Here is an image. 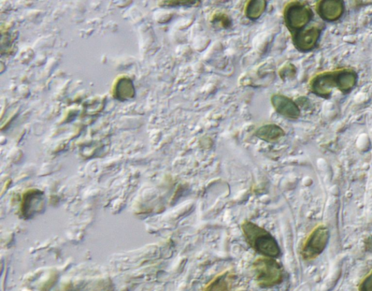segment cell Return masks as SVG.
I'll use <instances>...</instances> for the list:
<instances>
[{"label":"cell","instance_id":"6da1fadb","mask_svg":"<svg viewBox=\"0 0 372 291\" xmlns=\"http://www.w3.org/2000/svg\"><path fill=\"white\" fill-rule=\"evenodd\" d=\"M241 230L247 243L256 252L269 258L281 255L278 242L266 229L247 221L242 223Z\"/></svg>","mask_w":372,"mask_h":291},{"label":"cell","instance_id":"7a4b0ae2","mask_svg":"<svg viewBox=\"0 0 372 291\" xmlns=\"http://www.w3.org/2000/svg\"><path fill=\"white\" fill-rule=\"evenodd\" d=\"M255 281L260 287L270 288L282 283L284 278L281 265L273 258L261 257L253 263Z\"/></svg>","mask_w":372,"mask_h":291},{"label":"cell","instance_id":"3957f363","mask_svg":"<svg viewBox=\"0 0 372 291\" xmlns=\"http://www.w3.org/2000/svg\"><path fill=\"white\" fill-rule=\"evenodd\" d=\"M314 12L306 3L295 1L286 6L283 20L291 35L304 30L313 21Z\"/></svg>","mask_w":372,"mask_h":291},{"label":"cell","instance_id":"277c9868","mask_svg":"<svg viewBox=\"0 0 372 291\" xmlns=\"http://www.w3.org/2000/svg\"><path fill=\"white\" fill-rule=\"evenodd\" d=\"M330 238V230L326 225H320L313 229L303 245V259L312 261L319 257L326 248Z\"/></svg>","mask_w":372,"mask_h":291},{"label":"cell","instance_id":"5b68a950","mask_svg":"<svg viewBox=\"0 0 372 291\" xmlns=\"http://www.w3.org/2000/svg\"><path fill=\"white\" fill-rule=\"evenodd\" d=\"M324 24H311L292 35L295 48L300 52L308 53L316 49L324 30Z\"/></svg>","mask_w":372,"mask_h":291},{"label":"cell","instance_id":"8992f818","mask_svg":"<svg viewBox=\"0 0 372 291\" xmlns=\"http://www.w3.org/2000/svg\"><path fill=\"white\" fill-rule=\"evenodd\" d=\"M337 90L336 69L324 71L313 77L310 81V90L313 94L328 99Z\"/></svg>","mask_w":372,"mask_h":291},{"label":"cell","instance_id":"52a82bcc","mask_svg":"<svg viewBox=\"0 0 372 291\" xmlns=\"http://www.w3.org/2000/svg\"><path fill=\"white\" fill-rule=\"evenodd\" d=\"M316 12L326 23L340 21L346 12V5L342 0H321L316 5Z\"/></svg>","mask_w":372,"mask_h":291},{"label":"cell","instance_id":"ba28073f","mask_svg":"<svg viewBox=\"0 0 372 291\" xmlns=\"http://www.w3.org/2000/svg\"><path fill=\"white\" fill-rule=\"evenodd\" d=\"M271 103L277 112L285 119L295 121L301 115V110L295 101L284 95L275 94L272 96Z\"/></svg>","mask_w":372,"mask_h":291},{"label":"cell","instance_id":"9c48e42d","mask_svg":"<svg viewBox=\"0 0 372 291\" xmlns=\"http://www.w3.org/2000/svg\"><path fill=\"white\" fill-rule=\"evenodd\" d=\"M337 90L342 94H349L359 82V74L353 68H341L336 69Z\"/></svg>","mask_w":372,"mask_h":291},{"label":"cell","instance_id":"30bf717a","mask_svg":"<svg viewBox=\"0 0 372 291\" xmlns=\"http://www.w3.org/2000/svg\"><path fill=\"white\" fill-rule=\"evenodd\" d=\"M285 132L282 128L276 124H268L261 127L255 132V137L269 143L279 141L285 136Z\"/></svg>","mask_w":372,"mask_h":291},{"label":"cell","instance_id":"8fae6325","mask_svg":"<svg viewBox=\"0 0 372 291\" xmlns=\"http://www.w3.org/2000/svg\"><path fill=\"white\" fill-rule=\"evenodd\" d=\"M232 280L231 273L225 272L214 278L204 291H231Z\"/></svg>","mask_w":372,"mask_h":291},{"label":"cell","instance_id":"7c38bea8","mask_svg":"<svg viewBox=\"0 0 372 291\" xmlns=\"http://www.w3.org/2000/svg\"><path fill=\"white\" fill-rule=\"evenodd\" d=\"M267 1L264 0H253L249 1L245 8V16L250 21L259 20L265 12Z\"/></svg>","mask_w":372,"mask_h":291},{"label":"cell","instance_id":"4fadbf2b","mask_svg":"<svg viewBox=\"0 0 372 291\" xmlns=\"http://www.w3.org/2000/svg\"><path fill=\"white\" fill-rule=\"evenodd\" d=\"M135 97V87L131 80L123 79L117 86L116 98L120 101L129 100Z\"/></svg>","mask_w":372,"mask_h":291},{"label":"cell","instance_id":"5bb4252c","mask_svg":"<svg viewBox=\"0 0 372 291\" xmlns=\"http://www.w3.org/2000/svg\"><path fill=\"white\" fill-rule=\"evenodd\" d=\"M201 3L198 0H178V1H162L161 6L163 7H192L197 6Z\"/></svg>","mask_w":372,"mask_h":291},{"label":"cell","instance_id":"9a60e30c","mask_svg":"<svg viewBox=\"0 0 372 291\" xmlns=\"http://www.w3.org/2000/svg\"><path fill=\"white\" fill-rule=\"evenodd\" d=\"M212 23L214 26L223 28H227L232 25L230 19L223 13L216 14L213 18Z\"/></svg>","mask_w":372,"mask_h":291},{"label":"cell","instance_id":"2e32d148","mask_svg":"<svg viewBox=\"0 0 372 291\" xmlns=\"http://www.w3.org/2000/svg\"><path fill=\"white\" fill-rule=\"evenodd\" d=\"M297 69L292 64L285 66L279 72V75L283 80L290 79L295 77Z\"/></svg>","mask_w":372,"mask_h":291},{"label":"cell","instance_id":"e0dca14e","mask_svg":"<svg viewBox=\"0 0 372 291\" xmlns=\"http://www.w3.org/2000/svg\"><path fill=\"white\" fill-rule=\"evenodd\" d=\"M360 291H372V271L362 281Z\"/></svg>","mask_w":372,"mask_h":291}]
</instances>
